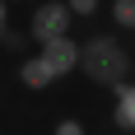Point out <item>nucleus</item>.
Returning a JSON list of instances; mask_svg holds the SVG:
<instances>
[{
    "label": "nucleus",
    "mask_w": 135,
    "mask_h": 135,
    "mask_svg": "<svg viewBox=\"0 0 135 135\" xmlns=\"http://www.w3.org/2000/svg\"><path fill=\"white\" fill-rule=\"evenodd\" d=\"M79 75H84V79H93L98 89H107V93H112V89L131 75V51L117 42V33H93V37L84 42Z\"/></svg>",
    "instance_id": "f257e3e1"
},
{
    "label": "nucleus",
    "mask_w": 135,
    "mask_h": 135,
    "mask_svg": "<svg viewBox=\"0 0 135 135\" xmlns=\"http://www.w3.org/2000/svg\"><path fill=\"white\" fill-rule=\"evenodd\" d=\"M75 5L70 0H33V14H28V37L33 42H51L61 33L75 28Z\"/></svg>",
    "instance_id": "f03ea898"
},
{
    "label": "nucleus",
    "mask_w": 135,
    "mask_h": 135,
    "mask_svg": "<svg viewBox=\"0 0 135 135\" xmlns=\"http://www.w3.org/2000/svg\"><path fill=\"white\" fill-rule=\"evenodd\" d=\"M37 51L47 56V61L61 70V79H65V75H75V70H79V61H84V42L70 37V33H61V37H51V42H37Z\"/></svg>",
    "instance_id": "7ed1b4c3"
},
{
    "label": "nucleus",
    "mask_w": 135,
    "mask_h": 135,
    "mask_svg": "<svg viewBox=\"0 0 135 135\" xmlns=\"http://www.w3.org/2000/svg\"><path fill=\"white\" fill-rule=\"evenodd\" d=\"M61 79V70L47 61V56H28V61H19V84H23L28 93H42V89H51V84Z\"/></svg>",
    "instance_id": "20e7f679"
},
{
    "label": "nucleus",
    "mask_w": 135,
    "mask_h": 135,
    "mask_svg": "<svg viewBox=\"0 0 135 135\" xmlns=\"http://www.w3.org/2000/svg\"><path fill=\"white\" fill-rule=\"evenodd\" d=\"M112 126L117 131H135V79H121L112 89Z\"/></svg>",
    "instance_id": "39448f33"
},
{
    "label": "nucleus",
    "mask_w": 135,
    "mask_h": 135,
    "mask_svg": "<svg viewBox=\"0 0 135 135\" xmlns=\"http://www.w3.org/2000/svg\"><path fill=\"white\" fill-rule=\"evenodd\" d=\"M107 14H112V23L121 28V33H135V0H112Z\"/></svg>",
    "instance_id": "423d86ee"
},
{
    "label": "nucleus",
    "mask_w": 135,
    "mask_h": 135,
    "mask_svg": "<svg viewBox=\"0 0 135 135\" xmlns=\"http://www.w3.org/2000/svg\"><path fill=\"white\" fill-rule=\"evenodd\" d=\"M70 5H75V14H79V19H93V14L103 9V0H70Z\"/></svg>",
    "instance_id": "0eeeda50"
},
{
    "label": "nucleus",
    "mask_w": 135,
    "mask_h": 135,
    "mask_svg": "<svg viewBox=\"0 0 135 135\" xmlns=\"http://www.w3.org/2000/svg\"><path fill=\"white\" fill-rule=\"evenodd\" d=\"M56 135H84V121L79 117H65V121H56Z\"/></svg>",
    "instance_id": "6e6552de"
}]
</instances>
